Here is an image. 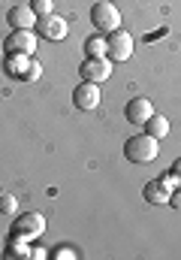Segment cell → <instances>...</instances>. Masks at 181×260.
Masks as SVG:
<instances>
[{"mask_svg": "<svg viewBox=\"0 0 181 260\" xmlns=\"http://www.w3.org/2000/svg\"><path fill=\"white\" fill-rule=\"evenodd\" d=\"M157 151H160V145H157V139L148 136V133L130 136V139L124 142V157H127L130 164H151V160L157 157Z\"/></svg>", "mask_w": 181, "mask_h": 260, "instance_id": "6da1fadb", "label": "cell"}, {"mask_svg": "<svg viewBox=\"0 0 181 260\" xmlns=\"http://www.w3.org/2000/svg\"><path fill=\"white\" fill-rule=\"evenodd\" d=\"M91 21H94V27L100 34H112V30L121 27V12L115 9L112 0H97L91 6Z\"/></svg>", "mask_w": 181, "mask_h": 260, "instance_id": "7a4b0ae2", "label": "cell"}, {"mask_svg": "<svg viewBox=\"0 0 181 260\" xmlns=\"http://www.w3.org/2000/svg\"><path fill=\"white\" fill-rule=\"evenodd\" d=\"M172 191H175V182H172V176L166 173V176H160V179L145 182L142 197H145V203H151V206H163V203H169Z\"/></svg>", "mask_w": 181, "mask_h": 260, "instance_id": "3957f363", "label": "cell"}, {"mask_svg": "<svg viewBox=\"0 0 181 260\" xmlns=\"http://www.w3.org/2000/svg\"><path fill=\"white\" fill-rule=\"evenodd\" d=\"M6 55H33L37 52V30H12L3 40Z\"/></svg>", "mask_w": 181, "mask_h": 260, "instance_id": "277c9868", "label": "cell"}, {"mask_svg": "<svg viewBox=\"0 0 181 260\" xmlns=\"http://www.w3.org/2000/svg\"><path fill=\"white\" fill-rule=\"evenodd\" d=\"M46 230V218L40 212H27V215H18L12 221V236H24V239H37L43 236Z\"/></svg>", "mask_w": 181, "mask_h": 260, "instance_id": "5b68a950", "label": "cell"}, {"mask_svg": "<svg viewBox=\"0 0 181 260\" xmlns=\"http://www.w3.org/2000/svg\"><path fill=\"white\" fill-rule=\"evenodd\" d=\"M73 103H76V109H82V112L97 109V106H100V85L82 79V85H76V91H73Z\"/></svg>", "mask_w": 181, "mask_h": 260, "instance_id": "8992f818", "label": "cell"}, {"mask_svg": "<svg viewBox=\"0 0 181 260\" xmlns=\"http://www.w3.org/2000/svg\"><path fill=\"white\" fill-rule=\"evenodd\" d=\"M79 76L85 82H106L112 76V61L109 58H85V64L79 67Z\"/></svg>", "mask_w": 181, "mask_h": 260, "instance_id": "52a82bcc", "label": "cell"}, {"mask_svg": "<svg viewBox=\"0 0 181 260\" xmlns=\"http://www.w3.org/2000/svg\"><path fill=\"white\" fill-rule=\"evenodd\" d=\"M109 61H115V64H121V61H127L130 55H133V37L127 34V30H112L109 37Z\"/></svg>", "mask_w": 181, "mask_h": 260, "instance_id": "ba28073f", "label": "cell"}, {"mask_svg": "<svg viewBox=\"0 0 181 260\" xmlns=\"http://www.w3.org/2000/svg\"><path fill=\"white\" fill-rule=\"evenodd\" d=\"M37 34L43 37V40H52V43H58V40H63L66 34H69V24L60 18V15H43L40 21H37Z\"/></svg>", "mask_w": 181, "mask_h": 260, "instance_id": "9c48e42d", "label": "cell"}, {"mask_svg": "<svg viewBox=\"0 0 181 260\" xmlns=\"http://www.w3.org/2000/svg\"><path fill=\"white\" fill-rule=\"evenodd\" d=\"M37 21H40V15H37L30 6H12V9L6 12V24H9L12 30H33Z\"/></svg>", "mask_w": 181, "mask_h": 260, "instance_id": "30bf717a", "label": "cell"}, {"mask_svg": "<svg viewBox=\"0 0 181 260\" xmlns=\"http://www.w3.org/2000/svg\"><path fill=\"white\" fill-rule=\"evenodd\" d=\"M151 115H154V106H151L148 97H133V100L127 103V109H124V118H127L130 124H145Z\"/></svg>", "mask_w": 181, "mask_h": 260, "instance_id": "8fae6325", "label": "cell"}, {"mask_svg": "<svg viewBox=\"0 0 181 260\" xmlns=\"http://www.w3.org/2000/svg\"><path fill=\"white\" fill-rule=\"evenodd\" d=\"M27 67H30V55H6L3 58V70H6V76H21L24 79V73H27Z\"/></svg>", "mask_w": 181, "mask_h": 260, "instance_id": "7c38bea8", "label": "cell"}, {"mask_svg": "<svg viewBox=\"0 0 181 260\" xmlns=\"http://www.w3.org/2000/svg\"><path fill=\"white\" fill-rule=\"evenodd\" d=\"M142 127H145V133H148V136H154V139L160 142V139L169 133V118H166V115H151Z\"/></svg>", "mask_w": 181, "mask_h": 260, "instance_id": "4fadbf2b", "label": "cell"}, {"mask_svg": "<svg viewBox=\"0 0 181 260\" xmlns=\"http://www.w3.org/2000/svg\"><path fill=\"white\" fill-rule=\"evenodd\" d=\"M85 55L88 58H109V40L106 37H88L85 40Z\"/></svg>", "mask_w": 181, "mask_h": 260, "instance_id": "5bb4252c", "label": "cell"}, {"mask_svg": "<svg viewBox=\"0 0 181 260\" xmlns=\"http://www.w3.org/2000/svg\"><path fill=\"white\" fill-rule=\"evenodd\" d=\"M27 242L30 239H24V236H12V242L6 245V257H30V248H27Z\"/></svg>", "mask_w": 181, "mask_h": 260, "instance_id": "9a60e30c", "label": "cell"}, {"mask_svg": "<svg viewBox=\"0 0 181 260\" xmlns=\"http://www.w3.org/2000/svg\"><path fill=\"white\" fill-rule=\"evenodd\" d=\"M0 212H3L6 218H15V215H18V200L12 194H0Z\"/></svg>", "mask_w": 181, "mask_h": 260, "instance_id": "2e32d148", "label": "cell"}, {"mask_svg": "<svg viewBox=\"0 0 181 260\" xmlns=\"http://www.w3.org/2000/svg\"><path fill=\"white\" fill-rule=\"evenodd\" d=\"M52 6H55L52 0H30V9H33L40 18H43V15H52Z\"/></svg>", "mask_w": 181, "mask_h": 260, "instance_id": "e0dca14e", "label": "cell"}, {"mask_svg": "<svg viewBox=\"0 0 181 260\" xmlns=\"http://www.w3.org/2000/svg\"><path fill=\"white\" fill-rule=\"evenodd\" d=\"M40 73H43L40 61H33V58H30V67H27V73H24V82H37V79H40Z\"/></svg>", "mask_w": 181, "mask_h": 260, "instance_id": "ac0fdd59", "label": "cell"}, {"mask_svg": "<svg viewBox=\"0 0 181 260\" xmlns=\"http://www.w3.org/2000/svg\"><path fill=\"white\" fill-rule=\"evenodd\" d=\"M169 176H172V182H175V188H181V157L172 164V170H169Z\"/></svg>", "mask_w": 181, "mask_h": 260, "instance_id": "d6986e66", "label": "cell"}, {"mask_svg": "<svg viewBox=\"0 0 181 260\" xmlns=\"http://www.w3.org/2000/svg\"><path fill=\"white\" fill-rule=\"evenodd\" d=\"M169 206L181 212V188H175V191H172V197H169Z\"/></svg>", "mask_w": 181, "mask_h": 260, "instance_id": "ffe728a7", "label": "cell"}, {"mask_svg": "<svg viewBox=\"0 0 181 260\" xmlns=\"http://www.w3.org/2000/svg\"><path fill=\"white\" fill-rule=\"evenodd\" d=\"M0 194H3V191H0Z\"/></svg>", "mask_w": 181, "mask_h": 260, "instance_id": "44dd1931", "label": "cell"}]
</instances>
